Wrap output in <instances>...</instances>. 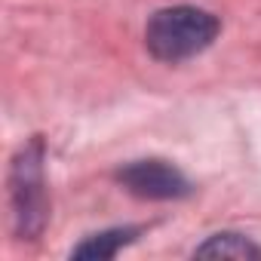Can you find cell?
I'll return each instance as SVG.
<instances>
[{
    "label": "cell",
    "mask_w": 261,
    "mask_h": 261,
    "mask_svg": "<svg viewBox=\"0 0 261 261\" xmlns=\"http://www.w3.org/2000/svg\"><path fill=\"white\" fill-rule=\"evenodd\" d=\"M218 19L197 7H169L151 16L145 43L160 62H185L218 37Z\"/></svg>",
    "instance_id": "6da1fadb"
},
{
    "label": "cell",
    "mask_w": 261,
    "mask_h": 261,
    "mask_svg": "<svg viewBox=\"0 0 261 261\" xmlns=\"http://www.w3.org/2000/svg\"><path fill=\"white\" fill-rule=\"evenodd\" d=\"M43 148L40 142H31L13 169V203H16V221L25 237H37L46 221V191H43Z\"/></svg>",
    "instance_id": "7a4b0ae2"
},
{
    "label": "cell",
    "mask_w": 261,
    "mask_h": 261,
    "mask_svg": "<svg viewBox=\"0 0 261 261\" xmlns=\"http://www.w3.org/2000/svg\"><path fill=\"white\" fill-rule=\"evenodd\" d=\"M120 181L129 194L145 200H178L191 191L188 178L163 160H139L120 169Z\"/></svg>",
    "instance_id": "3957f363"
},
{
    "label": "cell",
    "mask_w": 261,
    "mask_h": 261,
    "mask_svg": "<svg viewBox=\"0 0 261 261\" xmlns=\"http://www.w3.org/2000/svg\"><path fill=\"white\" fill-rule=\"evenodd\" d=\"M136 227H117V230H105V233H95V237H89L86 243H80L71 255L74 258H98V261H105V258H114L126 243H133L136 240Z\"/></svg>",
    "instance_id": "277c9868"
},
{
    "label": "cell",
    "mask_w": 261,
    "mask_h": 261,
    "mask_svg": "<svg viewBox=\"0 0 261 261\" xmlns=\"http://www.w3.org/2000/svg\"><path fill=\"white\" fill-rule=\"evenodd\" d=\"M197 258H261V249L240 233H218L197 249Z\"/></svg>",
    "instance_id": "5b68a950"
}]
</instances>
